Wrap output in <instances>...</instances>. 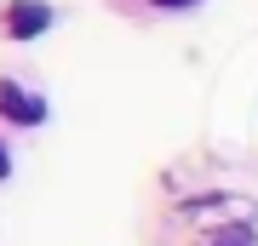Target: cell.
<instances>
[{"label": "cell", "mask_w": 258, "mask_h": 246, "mask_svg": "<svg viewBox=\"0 0 258 246\" xmlns=\"http://www.w3.org/2000/svg\"><path fill=\"white\" fill-rule=\"evenodd\" d=\"M52 29V6H40V0H12L6 6V35L12 40H35Z\"/></svg>", "instance_id": "cell-1"}, {"label": "cell", "mask_w": 258, "mask_h": 246, "mask_svg": "<svg viewBox=\"0 0 258 246\" xmlns=\"http://www.w3.org/2000/svg\"><path fill=\"white\" fill-rule=\"evenodd\" d=\"M0 115H6L12 126H40V120H46V103L29 98L18 80H0Z\"/></svg>", "instance_id": "cell-2"}, {"label": "cell", "mask_w": 258, "mask_h": 246, "mask_svg": "<svg viewBox=\"0 0 258 246\" xmlns=\"http://www.w3.org/2000/svg\"><path fill=\"white\" fill-rule=\"evenodd\" d=\"M212 246H252V229H247V223H235V229H218V235H212Z\"/></svg>", "instance_id": "cell-3"}, {"label": "cell", "mask_w": 258, "mask_h": 246, "mask_svg": "<svg viewBox=\"0 0 258 246\" xmlns=\"http://www.w3.org/2000/svg\"><path fill=\"white\" fill-rule=\"evenodd\" d=\"M12 172V155H6V143H0V178H6Z\"/></svg>", "instance_id": "cell-4"}, {"label": "cell", "mask_w": 258, "mask_h": 246, "mask_svg": "<svg viewBox=\"0 0 258 246\" xmlns=\"http://www.w3.org/2000/svg\"><path fill=\"white\" fill-rule=\"evenodd\" d=\"M155 6H201V0H155Z\"/></svg>", "instance_id": "cell-5"}]
</instances>
